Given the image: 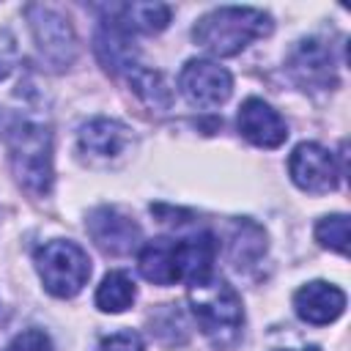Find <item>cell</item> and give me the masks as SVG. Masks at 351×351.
I'll return each mask as SVG.
<instances>
[{
  "label": "cell",
  "instance_id": "1",
  "mask_svg": "<svg viewBox=\"0 0 351 351\" xmlns=\"http://www.w3.org/2000/svg\"><path fill=\"white\" fill-rule=\"evenodd\" d=\"M186 296L203 337L217 351H233L244 332V307L233 285L211 274L203 282H192Z\"/></svg>",
  "mask_w": 351,
  "mask_h": 351
},
{
  "label": "cell",
  "instance_id": "2",
  "mask_svg": "<svg viewBox=\"0 0 351 351\" xmlns=\"http://www.w3.org/2000/svg\"><path fill=\"white\" fill-rule=\"evenodd\" d=\"M271 16L261 8L250 5H222L197 19L192 27V38L197 47L217 58L239 55L252 41L271 33Z\"/></svg>",
  "mask_w": 351,
  "mask_h": 351
},
{
  "label": "cell",
  "instance_id": "3",
  "mask_svg": "<svg viewBox=\"0 0 351 351\" xmlns=\"http://www.w3.org/2000/svg\"><path fill=\"white\" fill-rule=\"evenodd\" d=\"M8 159L14 178L30 195L44 197L52 189V132L47 123L33 118H16L8 132Z\"/></svg>",
  "mask_w": 351,
  "mask_h": 351
},
{
  "label": "cell",
  "instance_id": "4",
  "mask_svg": "<svg viewBox=\"0 0 351 351\" xmlns=\"http://www.w3.org/2000/svg\"><path fill=\"white\" fill-rule=\"evenodd\" d=\"M36 271L52 296L71 299L85 288L90 277V258L80 244L52 239L36 250Z\"/></svg>",
  "mask_w": 351,
  "mask_h": 351
},
{
  "label": "cell",
  "instance_id": "5",
  "mask_svg": "<svg viewBox=\"0 0 351 351\" xmlns=\"http://www.w3.org/2000/svg\"><path fill=\"white\" fill-rule=\"evenodd\" d=\"M25 14L30 22V33H33L41 63H47L55 71L71 66V60L77 58V36L71 22L47 5H27Z\"/></svg>",
  "mask_w": 351,
  "mask_h": 351
},
{
  "label": "cell",
  "instance_id": "6",
  "mask_svg": "<svg viewBox=\"0 0 351 351\" xmlns=\"http://www.w3.org/2000/svg\"><path fill=\"white\" fill-rule=\"evenodd\" d=\"M178 90H181V96L192 107L211 110V107H219V104H225L230 99L233 77L219 63L195 58V60H189L181 69V74H178Z\"/></svg>",
  "mask_w": 351,
  "mask_h": 351
},
{
  "label": "cell",
  "instance_id": "7",
  "mask_svg": "<svg viewBox=\"0 0 351 351\" xmlns=\"http://www.w3.org/2000/svg\"><path fill=\"white\" fill-rule=\"evenodd\" d=\"M288 173H291V181L310 195H326L337 189V181H340L335 156L318 143H299L291 151Z\"/></svg>",
  "mask_w": 351,
  "mask_h": 351
},
{
  "label": "cell",
  "instance_id": "8",
  "mask_svg": "<svg viewBox=\"0 0 351 351\" xmlns=\"http://www.w3.org/2000/svg\"><path fill=\"white\" fill-rule=\"evenodd\" d=\"M85 228H88L93 244L101 252H107V255H129L143 241L140 225L129 214H123L121 208H115V206H99V208H93L90 217H88V222H85Z\"/></svg>",
  "mask_w": 351,
  "mask_h": 351
},
{
  "label": "cell",
  "instance_id": "9",
  "mask_svg": "<svg viewBox=\"0 0 351 351\" xmlns=\"http://www.w3.org/2000/svg\"><path fill=\"white\" fill-rule=\"evenodd\" d=\"M288 69L293 74V80L307 90L315 88H332L337 82L335 77V58H332V44L313 36L296 44V49L291 52Z\"/></svg>",
  "mask_w": 351,
  "mask_h": 351
},
{
  "label": "cell",
  "instance_id": "10",
  "mask_svg": "<svg viewBox=\"0 0 351 351\" xmlns=\"http://www.w3.org/2000/svg\"><path fill=\"white\" fill-rule=\"evenodd\" d=\"M239 132L244 140H250L258 148H277L288 137V126L282 115L271 104L255 96L239 107Z\"/></svg>",
  "mask_w": 351,
  "mask_h": 351
},
{
  "label": "cell",
  "instance_id": "11",
  "mask_svg": "<svg viewBox=\"0 0 351 351\" xmlns=\"http://www.w3.org/2000/svg\"><path fill=\"white\" fill-rule=\"evenodd\" d=\"M293 310L302 321H307L313 326H324V324H332L343 315L346 293L332 282L313 280L293 293Z\"/></svg>",
  "mask_w": 351,
  "mask_h": 351
},
{
  "label": "cell",
  "instance_id": "12",
  "mask_svg": "<svg viewBox=\"0 0 351 351\" xmlns=\"http://www.w3.org/2000/svg\"><path fill=\"white\" fill-rule=\"evenodd\" d=\"M129 143H132L129 129L112 118H93L77 134L80 154L88 162H110V159L121 156Z\"/></svg>",
  "mask_w": 351,
  "mask_h": 351
},
{
  "label": "cell",
  "instance_id": "13",
  "mask_svg": "<svg viewBox=\"0 0 351 351\" xmlns=\"http://www.w3.org/2000/svg\"><path fill=\"white\" fill-rule=\"evenodd\" d=\"M93 49H96V58L99 63L110 71V74H121V71H132L137 63V47L132 41V36L112 25V22H101V27L96 30V38H93Z\"/></svg>",
  "mask_w": 351,
  "mask_h": 351
},
{
  "label": "cell",
  "instance_id": "14",
  "mask_svg": "<svg viewBox=\"0 0 351 351\" xmlns=\"http://www.w3.org/2000/svg\"><path fill=\"white\" fill-rule=\"evenodd\" d=\"M140 274L154 285H173L178 274V239H151L137 252Z\"/></svg>",
  "mask_w": 351,
  "mask_h": 351
},
{
  "label": "cell",
  "instance_id": "15",
  "mask_svg": "<svg viewBox=\"0 0 351 351\" xmlns=\"http://www.w3.org/2000/svg\"><path fill=\"white\" fill-rule=\"evenodd\" d=\"M217 239L208 230H200L189 239H178V274L186 285L203 282L214 274Z\"/></svg>",
  "mask_w": 351,
  "mask_h": 351
},
{
  "label": "cell",
  "instance_id": "16",
  "mask_svg": "<svg viewBox=\"0 0 351 351\" xmlns=\"http://www.w3.org/2000/svg\"><path fill=\"white\" fill-rule=\"evenodd\" d=\"M104 11L110 14L107 22L123 27L129 36L132 33H159L170 22V5H165V3H123V5H110Z\"/></svg>",
  "mask_w": 351,
  "mask_h": 351
},
{
  "label": "cell",
  "instance_id": "17",
  "mask_svg": "<svg viewBox=\"0 0 351 351\" xmlns=\"http://www.w3.org/2000/svg\"><path fill=\"white\" fill-rule=\"evenodd\" d=\"M266 252V230L252 219H236L228 236V258L236 269H247Z\"/></svg>",
  "mask_w": 351,
  "mask_h": 351
},
{
  "label": "cell",
  "instance_id": "18",
  "mask_svg": "<svg viewBox=\"0 0 351 351\" xmlns=\"http://www.w3.org/2000/svg\"><path fill=\"white\" fill-rule=\"evenodd\" d=\"M126 77H129L132 93H134L143 104H148V107H154V110H167V107L173 104V90H170L167 80L162 77V71L134 66Z\"/></svg>",
  "mask_w": 351,
  "mask_h": 351
},
{
  "label": "cell",
  "instance_id": "19",
  "mask_svg": "<svg viewBox=\"0 0 351 351\" xmlns=\"http://www.w3.org/2000/svg\"><path fill=\"white\" fill-rule=\"evenodd\" d=\"M134 296H137L134 280L126 271H110L96 288V307L101 313H123L126 307H132Z\"/></svg>",
  "mask_w": 351,
  "mask_h": 351
},
{
  "label": "cell",
  "instance_id": "20",
  "mask_svg": "<svg viewBox=\"0 0 351 351\" xmlns=\"http://www.w3.org/2000/svg\"><path fill=\"white\" fill-rule=\"evenodd\" d=\"M315 241L332 252L348 255V217L346 214L321 217L315 225Z\"/></svg>",
  "mask_w": 351,
  "mask_h": 351
},
{
  "label": "cell",
  "instance_id": "21",
  "mask_svg": "<svg viewBox=\"0 0 351 351\" xmlns=\"http://www.w3.org/2000/svg\"><path fill=\"white\" fill-rule=\"evenodd\" d=\"M3 351H52V343L44 329L33 326V329H22L19 335H14Z\"/></svg>",
  "mask_w": 351,
  "mask_h": 351
},
{
  "label": "cell",
  "instance_id": "22",
  "mask_svg": "<svg viewBox=\"0 0 351 351\" xmlns=\"http://www.w3.org/2000/svg\"><path fill=\"white\" fill-rule=\"evenodd\" d=\"M96 351H145V346H143V337L134 329H123V332H115V335L104 337Z\"/></svg>",
  "mask_w": 351,
  "mask_h": 351
},
{
  "label": "cell",
  "instance_id": "23",
  "mask_svg": "<svg viewBox=\"0 0 351 351\" xmlns=\"http://www.w3.org/2000/svg\"><path fill=\"white\" fill-rule=\"evenodd\" d=\"M11 69H14V58L5 47H0V80H5L11 74Z\"/></svg>",
  "mask_w": 351,
  "mask_h": 351
},
{
  "label": "cell",
  "instance_id": "24",
  "mask_svg": "<svg viewBox=\"0 0 351 351\" xmlns=\"http://www.w3.org/2000/svg\"><path fill=\"white\" fill-rule=\"evenodd\" d=\"M302 351H318V348H315V346H310V348H302Z\"/></svg>",
  "mask_w": 351,
  "mask_h": 351
}]
</instances>
